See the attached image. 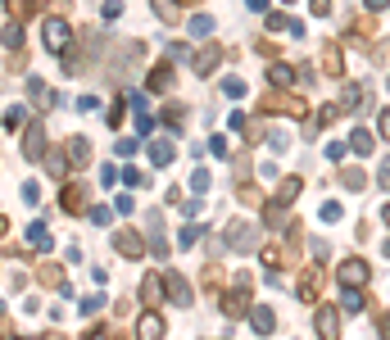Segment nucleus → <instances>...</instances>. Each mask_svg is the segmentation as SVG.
Here are the masks:
<instances>
[{
	"mask_svg": "<svg viewBox=\"0 0 390 340\" xmlns=\"http://www.w3.org/2000/svg\"><path fill=\"white\" fill-rule=\"evenodd\" d=\"M259 109L263 114H286V118H309V100L295 95V91H268L259 100Z\"/></svg>",
	"mask_w": 390,
	"mask_h": 340,
	"instance_id": "obj_1",
	"label": "nucleus"
},
{
	"mask_svg": "<svg viewBox=\"0 0 390 340\" xmlns=\"http://www.w3.org/2000/svg\"><path fill=\"white\" fill-rule=\"evenodd\" d=\"M41 9H50V14H69V0H9V18H14V23H27V18L41 14Z\"/></svg>",
	"mask_w": 390,
	"mask_h": 340,
	"instance_id": "obj_2",
	"label": "nucleus"
},
{
	"mask_svg": "<svg viewBox=\"0 0 390 340\" xmlns=\"http://www.w3.org/2000/svg\"><path fill=\"white\" fill-rule=\"evenodd\" d=\"M250 308H254L250 277H241V286H227V290H223V313H227V318H245Z\"/></svg>",
	"mask_w": 390,
	"mask_h": 340,
	"instance_id": "obj_3",
	"label": "nucleus"
},
{
	"mask_svg": "<svg viewBox=\"0 0 390 340\" xmlns=\"http://www.w3.org/2000/svg\"><path fill=\"white\" fill-rule=\"evenodd\" d=\"M336 281H340V286H345V290H363L368 281H372V268H368V264H363V259H358V254H349L345 264L336 268Z\"/></svg>",
	"mask_w": 390,
	"mask_h": 340,
	"instance_id": "obj_4",
	"label": "nucleus"
},
{
	"mask_svg": "<svg viewBox=\"0 0 390 340\" xmlns=\"http://www.w3.org/2000/svg\"><path fill=\"white\" fill-rule=\"evenodd\" d=\"M313 327H318V340H340V308L336 304H318Z\"/></svg>",
	"mask_w": 390,
	"mask_h": 340,
	"instance_id": "obj_5",
	"label": "nucleus"
},
{
	"mask_svg": "<svg viewBox=\"0 0 390 340\" xmlns=\"http://www.w3.org/2000/svg\"><path fill=\"white\" fill-rule=\"evenodd\" d=\"M295 295L304 299V304H318V295H322V268L318 264H309L300 272V281H295Z\"/></svg>",
	"mask_w": 390,
	"mask_h": 340,
	"instance_id": "obj_6",
	"label": "nucleus"
},
{
	"mask_svg": "<svg viewBox=\"0 0 390 340\" xmlns=\"http://www.w3.org/2000/svg\"><path fill=\"white\" fill-rule=\"evenodd\" d=\"M46 46H50V50L55 55H60V50H69V46H73V27L69 23H64V18H46Z\"/></svg>",
	"mask_w": 390,
	"mask_h": 340,
	"instance_id": "obj_7",
	"label": "nucleus"
},
{
	"mask_svg": "<svg viewBox=\"0 0 390 340\" xmlns=\"http://www.w3.org/2000/svg\"><path fill=\"white\" fill-rule=\"evenodd\" d=\"M60 204H64V213L82 218V213H87V186H82V182H69V186L60 191Z\"/></svg>",
	"mask_w": 390,
	"mask_h": 340,
	"instance_id": "obj_8",
	"label": "nucleus"
},
{
	"mask_svg": "<svg viewBox=\"0 0 390 340\" xmlns=\"http://www.w3.org/2000/svg\"><path fill=\"white\" fill-rule=\"evenodd\" d=\"M113 250H118L123 259H141L146 254V240H141L132 227H123V231H113Z\"/></svg>",
	"mask_w": 390,
	"mask_h": 340,
	"instance_id": "obj_9",
	"label": "nucleus"
},
{
	"mask_svg": "<svg viewBox=\"0 0 390 340\" xmlns=\"http://www.w3.org/2000/svg\"><path fill=\"white\" fill-rule=\"evenodd\" d=\"M64 159H69L73 168H87V163H91V145H87V136H69V141H64Z\"/></svg>",
	"mask_w": 390,
	"mask_h": 340,
	"instance_id": "obj_10",
	"label": "nucleus"
},
{
	"mask_svg": "<svg viewBox=\"0 0 390 340\" xmlns=\"http://www.w3.org/2000/svg\"><path fill=\"white\" fill-rule=\"evenodd\" d=\"M200 290H209V295H223V290H227L223 264H204V272H200Z\"/></svg>",
	"mask_w": 390,
	"mask_h": 340,
	"instance_id": "obj_11",
	"label": "nucleus"
},
{
	"mask_svg": "<svg viewBox=\"0 0 390 340\" xmlns=\"http://www.w3.org/2000/svg\"><path fill=\"white\" fill-rule=\"evenodd\" d=\"M23 154H27V159H41V154H46V128H41V123H27V132H23Z\"/></svg>",
	"mask_w": 390,
	"mask_h": 340,
	"instance_id": "obj_12",
	"label": "nucleus"
},
{
	"mask_svg": "<svg viewBox=\"0 0 390 340\" xmlns=\"http://www.w3.org/2000/svg\"><path fill=\"white\" fill-rule=\"evenodd\" d=\"M137 340H164V318L155 313V308H146L137 322Z\"/></svg>",
	"mask_w": 390,
	"mask_h": 340,
	"instance_id": "obj_13",
	"label": "nucleus"
},
{
	"mask_svg": "<svg viewBox=\"0 0 390 340\" xmlns=\"http://www.w3.org/2000/svg\"><path fill=\"white\" fill-rule=\"evenodd\" d=\"M164 295H173V304H191V290H186V277H182V272H168V277H164Z\"/></svg>",
	"mask_w": 390,
	"mask_h": 340,
	"instance_id": "obj_14",
	"label": "nucleus"
},
{
	"mask_svg": "<svg viewBox=\"0 0 390 340\" xmlns=\"http://www.w3.org/2000/svg\"><path fill=\"white\" fill-rule=\"evenodd\" d=\"M322 73H327V77H340V73H345V60H340V41H327V46H322Z\"/></svg>",
	"mask_w": 390,
	"mask_h": 340,
	"instance_id": "obj_15",
	"label": "nucleus"
},
{
	"mask_svg": "<svg viewBox=\"0 0 390 340\" xmlns=\"http://www.w3.org/2000/svg\"><path fill=\"white\" fill-rule=\"evenodd\" d=\"M36 281H41V286H50V290H69V277H64L60 264H41V268H36Z\"/></svg>",
	"mask_w": 390,
	"mask_h": 340,
	"instance_id": "obj_16",
	"label": "nucleus"
},
{
	"mask_svg": "<svg viewBox=\"0 0 390 340\" xmlns=\"http://www.w3.org/2000/svg\"><path fill=\"white\" fill-rule=\"evenodd\" d=\"M159 299H164V277H159V272H150V277L141 281V304H146V308H155Z\"/></svg>",
	"mask_w": 390,
	"mask_h": 340,
	"instance_id": "obj_17",
	"label": "nucleus"
},
{
	"mask_svg": "<svg viewBox=\"0 0 390 340\" xmlns=\"http://www.w3.org/2000/svg\"><path fill=\"white\" fill-rule=\"evenodd\" d=\"M300 191H304V182H300V177H281V191L272 196V204H277V209H286V204L300 196Z\"/></svg>",
	"mask_w": 390,
	"mask_h": 340,
	"instance_id": "obj_18",
	"label": "nucleus"
},
{
	"mask_svg": "<svg viewBox=\"0 0 390 340\" xmlns=\"http://www.w3.org/2000/svg\"><path fill=\"white\" fill-rule=\"evenodd\" d=\"M168 86H173V64H159L155 73H150V91H155V95H164Z\"/></svg>",
	"mask_w": 390,
	"mask_h": 340,
	"instance_id": "obj_19",
	"label": "nucleus"
},
{
	"mask_svg": "<svg viewBox=\"0 0 390 340\" xmlns=\"http://www.w3.org/2000/svg\"><path fill=\"white\" fill-rule=\"evenodd\" d=\"M218 60H223V50H218V46L200 50V55H195V68H200V77H204V73H214V68H218Z\"/></svg>",
	"mask_w": 390,
	"mask_h": 340,
	"instance_id": "obj_20",
	"label": "nucleus"
},
{
	"mask_svg": "<svg viewBox=\"0 0 390 340\" xmlns=\"http://www.w3.org/2000/svg\"><path fill=\"white\" fill-rule=\"evenodd\" d=\"M349 32H354V36H349L354 46H368V41H372V32H377V23H372V18H358V23L349 27Z\"/></svg>",
	"mask_w": 390,
	"mask_h": 340,
	"instance_id": "obj_21",
	"label": "nucleus"
},
{
	"mask_svg": "<svg viewBox=\"0 0 390 340\" xmlns=\"http://www.w3.org/2000/svg\"><path fill=\"white\" fill-rule=\"evenodd\" d=\"M272 327H277V313H272V308H254V332L272 336Z\"/></svg>",
	"mask_w": 390,
	"mask_h": 340,
	"instance_id": "obj_22",
	"label": "nucleus"
},
{
	"mask_svg": "<svg viewBox=\"0 0 390 340\" xmlns=\"http://www.w3.org/2000/svg\"><path fill=\"white\" fill-rule=\"evenodd\" d=\"M268 82L286 91V86H291V68H286V64H272V68H268Z\"/></svg>",
	"mask_w": 390,
	"mask_h": 340,
	"instance_id": "obj_23",
	"label": "nucleus"
},
{
	"mask_svg": "<svg viewBox=\"0 0 390 340\" xmlns=\"http://www.w3.org/2000/svg\"><path fill=\"white\" fill-rule=\"evenodd\" d=\"M340 182H345V186H349V191H363V186H368V177H363V168H345V172H340Z\"/></svg>",
	"mask_w": 390,
	"mask_h": 340,
	"instance_id": "obj_24",
	"label": "nucleus"
},
{
	"mask_svg": "<svg viewBox=\"0 0 390 340\" xmlns=\"http://www.w3.org/2000/svg\"><path fill=\"white\" fill-rule=\"evenodd\" d=\"M46 159V168H50V177H64V172H69V159H64V154H41Z\"/></svg>",
	"mask_w": 390,
	"mask_h": 340,
	"instance_id": "obj_25",
	"label": "nucleus"
},
{
	"mask_svg": "<svg viewBox=\"0 0 390 340\" xmlns=\"http://www.w3.org/2000/svg\"><path fill=\"white\" fill-rule=\"evenodd\" d=\"M164 123L182 128V123H186V104H164Z\"/></svg>",
	"mask_w": 390,
	"mask_h": 340,
	"instance_id": "obj_26",
	"label": "nucleus"
},
{
	"mask_svg": "<svg viewBox=\"0 0 390 340\" xmlns=\"http://www.w3.org/2000/svg\"><path fill=\"white\" fill-rule=\"evenodd\" d=\"M109 322H100V327H91L87 332V340H127V332H104Z\"/></svg>",
	"mask_w": 390,
	"mask_h": 340,
	"instance_id": "obj_27",
	"label": "nucleus"
},
{
	"mask_svg": "<svg viewBox=\"0 0 390 340\" xmlns=\"http://www.w3.org/2000/svg\"><path fill=\"white\" fill-rule=\"evenodd\" d=\"M236 196H241V204H254V209H263V196L254 186H236Z\"/></svg>",
	"mask_w": 390,
	"mask_h": 340,
	"instance_id": "obj_28",
	"label": "nucleus"
},
{
	"mask_svg": "<svg viewBox=\"0 0 390 340\" xmlns=\"http://www.w3.org/2000/svg\"><path fill=\"white\" fill-rule=\"evenodd\" d=\"M155 14L168 18V23H177V5H168V0H155Z\"/></svg>",
	"mask_w": 390,
	"mask_h": 340,
	"instance_id": "obj_29",
	"label": "nucleus"
},
{
	"mask_svg": "<svg viewBox=\"0 0 390 340\" xmlns=\"http://www.w3.org/2000/svg\"><path fill=\"white\" fill-rule=\"evenodd\" d=\"M354 150L368 154V150H372V136H368V132H354Z\"/></svg>",
	"mask_w": 390,
	"mask_h": 340,
	"instance_id": "obj_30",
	"label": "nucleus"
},
{
	"mask_svg": "<svg viewBox=\"0 0 390 340\" xmlns=\"http://www.w3.org/2000/svg\"><path fill=\"white\" fill-rule=\"evenodd\" d=\"M377 336H382V340H390V313H382V318H377Z\"/></svg>",
	"mask_w": 390,
	"mask_h": 340,
	"instance_id": "obj_31",
	"label": "nucleus"
},
{
	"mask_svg": "<svg viewBox=\"0 0 390 340\" xmlns=\"http://www.w3.org/2000/svg\"><path fill=\"white\" fill-rule=\"evenodd\" d=\"M309 5H313V14H327V9H331V0H309Z\"/></svg>",
	"mask_w": 390,
	"mask_h": 340,
	"instance_id": "obj_32",
	"label": "nucleus"
},
{
	"mask_svg": "<svg viewBox=\"0 0 390 340\" xmlns=\"http://www.w3.org/2000/svg\"><path fill=\"white\" fill-rule=\"evenodd\" d=\"M377 128H382V132H386V136H390V109H386V114H382V123H377Z\"/></svg>",
	"mask_w": 390,
	"mask_h": 340,
	"instance_id": "obj_33",
	"label": "nucleus"
},
{
	"mask_svg": "<svg viewBox=\"0 0 390 340\" xmlns=\"http://www.w3.org/2000/svg\"><path fill=\"white\" fill-rule=\"evenodd\" d=\"M382 186H390V163H382Z\"/></svg>",
	"mask_w": 390,
	"mask_h": 340,
	"instance_id": "obj_34",
	"label": "nucleus"
},
{
	"mask_svg": "<svg viewBox=\"0 0 390 340\" xmlns=\"http://www.w3.org/2000/svg\"><path fill=\"white\" fill-rule=\"evenodd\" d=\"M41 340H64V332H46V336H41Z\"/></svg>",
	"mask_w": 390,
	"mask_h": 340,
	"instance_id": "obj_35",
	"label": "nucleus"
},
{
	"mask_svg": "<svg viewBox=\"0 0 390 340\" xmlns=\"http://www.w3.org/2000/svg\"><path fill=\"white\" fill-rule=\"evenodd\" d=\"M5 231H9V222H5V218H0V236H5Z\"/></svg>",
	"mask_w": 390,
	"mask_h": 340,
	"instance_id": "obj_36",
	"label": "nucleus"
},
{
	"mask_svg": "<svg viewBox=\"0 0 390 340\" xmlns=\"http://www.w3.org/2000/svg\"><path fill=\"white\" fill-rule=\"evenodd\" d=\"M382 218H386V227H390V204H386V213H382Z\"/></svg>",
	"mask_w": 390,
	"mask_h": 340,
	"instance_id": "obj_37",
	"label": "nucleus"
},
{
	"mask_svg": "<svg viewBox=\"0 0 390 340\" xmlns=\"http://www.w3.org/2000/svg\"><path fill=\"white\" fill-rule=\"evenodd\" d=\"M177 5H200V0H177Z\"/></svg>",
	"mask_w": 390,
	"mask_h": 340,
	"instance_id": "obj_38",
	"label": "nucleus"
}]
</instances>
